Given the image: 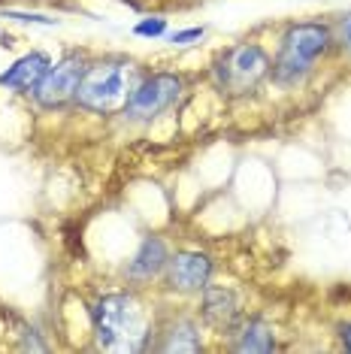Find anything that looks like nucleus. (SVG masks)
<instances>
[{
  "mask_svg": "<svg viewBox=\"0 0 351 354\" xmlns=\"http://www.w3.org/2000/svg\"><path fill=\"white\" fill-rule=\"evenodd\" d=\"M91 327L103 351H149L155 336V321L137 291L97 297L91 306Z\"/></svg>",
  "mask_w": 351,
  "mask_h": 354,
  "instance_id": "f257e3e1",
  "label": "nucleus"
},
{
  "mask_svg": "<svg viewBox=\"0 0 351 354\" xmlns=\"http://www.w3.org/2000/svg\"><path fill=\"white\" fill-rule=\"evenodd\" d=\"M336 49V34L333 25L318 19L309 21H291L285 25L282 37H278V49L273 58V70H269V82L291 91V88L306 85V79L318 70L327 55Z\"/></svg>",
  "mask_w": 351,
  "mask_h": 354,
  "instance_id": "f03ea898",
  "label": "nucleus"
},
{
  "mask_svg": "<svg viewBox=\"0 0 351 354\" xmlns=\"http://www.w3.org/2000/svg\"><path fill=\"white\" fill-rule=\"evenodd\" d=\"M142 76L146 73L140 64L133 58H122V55L88 61L73 103L91 115H122Z\"/></svg>",
  "mask_w": 351,
  "mask_h": 354,
  "instance_id": "7ed1b4c3",
  "label": "nucleus"
},
{
  "mask_svg": "<svg viewBox=\"0 0 351 354\" xmlns=\"http://www.w3.org/2000/svg\"><path fill=\"white\" fill-rule=\"evenodd\" d=\"M269 70H273V55L267 52V46L245 39L218 55L209 76L215 91L225 97H249L269 79Z\"/></svg>",
  "mask_w": 351,
  "mask_h": 354,
  "instance_id": "20e7f679",
  "label": "nucleus"
},
{
  "mask_svg": "<svg viewBox=\"0 0 351 354\" xmlns=\"http://www.w3.org/2000/svg\"><path fill=\"white\" fill-rule=\"evenodd\" d=\"M185 94H188V82L182 73H176V70H155V73H146L140 79V85L133 88L122 115L131 124H151L164 112L179 106L185 100Z\"/></svg>",
  "mask_w": 351,
  "mask_h": 354,
  "instance_id": "39448f33",
  "label": "nucleus"
},
{
  "mask_svg": "<svg viewBox=\"0 0 351 354\" xmlns=\"http://www.w3.org/2000/svg\"><path fill=\"white\" fill-rule=\"evenodd\" d=\"M85 67H88V55L76 52V49L67 52L61 61H55L49 67V73L39 79V85L30 91L34 106L55 112V109H64L67 103H73L79 82H82V76H85Z\"/></svg>",
  "mask_w": 351,
  "mask_h": 354,
  "instance_id": "423d86ee",
  "label": "nucleus"
},
{
  "mask_svg": "<svg viewBox=\"0 0 351 354\" xmlns=\"http://www.w3.org/2000/svg\"><path fill=\"white\" fill-rule=\"evenodd\" d=\"M215 276V261L209 252H200V248H182V252L170 254L164 270V288L170 294L179 297H191L200 294L206 285Z\"/></svg>",
  "mask_w": 351,
  "mask_h": 354,
  "instance_id": "0eeeda50",
  "label": "nucleus"
},
{
  "mask_svg": "<svg viewBox=\"0 0 351 354\" xmlns=\"http://www.w3.org/2000/svg\"><path fill=\"white\" fill-rule=\"evenodd\" d=\"M197 318L203 321L215 333L230 336L239 327V321L245 318V303L239 291L230 285H206L200 291V306H197Z\"/></svg>",
  "mask_w": 351,
  "mask_h": 354,
  "instance_id": "6e6552de",
  "label": "nucleus"
},
{
  "mask_svg": "<svg viewBox=\"0 0 351 354\" xmlns=\"http://www.w3.org/2000/svg\"><path fill=\"white\" fill-rule=\"evenodd\" d=\"M167 261H170V245L164 243V236H151V233H149V236L140 239L137 252H133L131 261L124 263L122 279L131 288H146L155 279L164 276Z\"/></svg>",
  "mask_w": 351,
  "mask_h": 354,
  "instance_id": "1a4fd4ad",
  "label": "nucleus"
},
{
  "mask_svg": "<svg viewBox=\"0 0 351 354\" xmlns=\"http://www.w3.org/2000/svg\"><path fill=\"white\" fill-rule=\"evenodd\" d=\"M52 64H55L52 55L43 52V49H34V52L21 55V58H15L10 67L0 73V88L15 91V94H30L39 85V79L49 73Z\"/></svg>",
  "mask_w": 351,
  "mask_h": 354,
  "instance_id": "9d476101",
  "label": "nucleus"
},
{
  "mask_svg": "<svg viewBox=\"0 0 351 354\" xmlns=\"http://www.w3.org/2000/svg\"><path fill=\"white\" fill-rule=\"evenodd\" d=\"M230 348L234 351H243V354H269L278 348L276 342V327L269 324L267 318L260 315H245L239 321V327L230 333Z\"/></svg>",
  "mask_w": 351,
  "mask_h": 354,
  "instance_id": "9b49d317",
  "label": "nucleus"
},
{
  "mask_svg": "<svg viewBox=\"0 0 351 354\" xmlns=\"http://www.w3.org/2000/svg\"><path fill=\"white\" fill-rule=\"evenodd\" d=\"M155 336H161V342L151 345L155 351H203V330L197 318H170L161 330H155Z\"/></svg>",
  "mask_w": 351,
  "mask_h": 354,
  "instance_id": "f8f14e48",
  "label": "nucleus"
},
{
  "mask_svg": "<svg viewBox=\"0 0 351 354\" xmlns=\"http://www.w3.org/2000/svg\"><path fill=\"white\" fill-rule=\"evenodd\" d=\"M167 34V19L161 15H151V19H140L133 25V37H142V39H158Z\"/></svg>",
  "mask_w": 351,
  "mask_h": 354,
  "instance_id": "ddd939ff",
  "label": "nucleus"
},
{
  "mask_svg": "<svg viewBox=\"0 0 351 354\" xmlns=\"http://www.w3.org/2000/svg\"><path fill=\"white\" fill-rule=\"evenodd\" d=\"M333 34H336V49L351 61V10L342 12L333 25Z\"/></svg>",
  "mask_w": 351,
  "mask_h": 354,
  "instance_id": "4468645a",
  "label": "nucleus"
},
{
  "mask_svg": "<svg viewBox=\"0 0 351 354\" xmlns=\"http://www.w3.org/2000/svg\"><path fill=\"white\" fill-rule=\"evenodd\" d=\"M206 34V28H185V30H176V34H170V43L173 46H191V43H197V39H203Z\"/></svg>",
  "mask_w": 351,
  "mask_h": 354,
  "instance_id": "2eb2a0df",
  "label": "nucleus"
},
{
  "mask_svg": "<svg viewBox=\"0 0 351 354\" xmlns=\"http://www.w3.org/2000/svg\"><path fill=\"white\" fill-rule=\"evenodd\" d=\"M6 19H15V21H28V25H46V28H55L58 19H49V15H34V12H3Z\"/></svg>",
  "mask_w": 351,
  "mask_h": 354,
  "instance_id": "dca6fc26",
  "label": "nucleus"
},
{
  "mask_svg": "<svg viewBox=\"0 0 351 354\" xmlns=\"http://www.w3.org/2000/svg\"><path fill=\"white\" fill-rule=\"evenodd\" d=\"M339 345L345 351H351V321H345V324L339 327Z\"/></svg>",
  "mask_w": 351,
  "mask_h": 354,
  "instance_id": "f3484780",
  "label": "nucleus"
}]
</instances>
